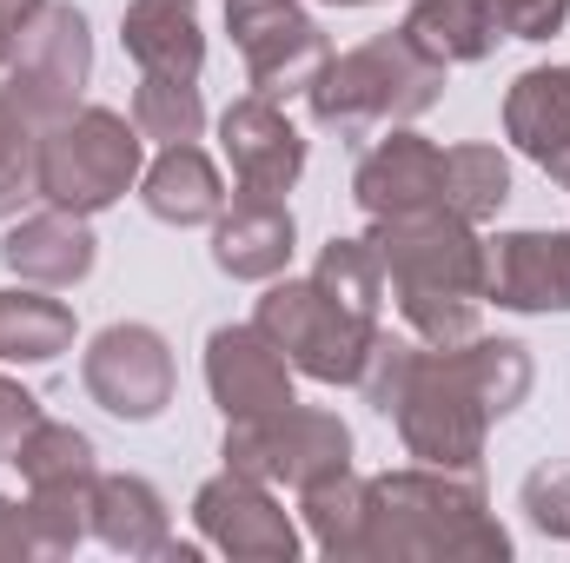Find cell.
Returning <instances> with one entry per match:
<instances>
[{
	"instance_id": "7402d4cb",
	"label": "cell",
	"mask_w": 570,
	"mask_h": 563,
	"mask_svg": "<svg viewBox=\"0 0 570 563\" xmlns=\"http://www.w3.org/2000/svg\"><path fill=\"white\" fill-rule=\"evenodd\" d=\"M405 40L431 53L438 67H464V60H484L504 40V27H498L491 0H412Z\"/></svg>"
},
{
	"instance_id": "ffe728a7",
	"label": "cell",
	"mask_w": 570,
	"mask_h": 563,
	"mask_svg": "<svg viewBox=\"0 0 570 563\" xmlns=\"http://www.w3.org/2000/svg\"><path fill=\"white\" fill-rule=\"evenodd\" d=\"M140 199L159 226H213L226 213V179L193 140L159 146V159L140 172Z\"/></svg>"
},
{
	"instance_id": "4dcf8cb0",
	"label": "cell",
	"mask_w": 570,
	"mask_h": 563,
	"mask_svg": "<svg viewBox=\"0 0 570 563\" xmlns=\"http://www.w3.org/2000/svg\"><path fill=\"white\" fill-rule=\"evenodd\" d=\"M419 352H425V338H405V332H385L379 325V338H372V352L358 365V392H365L372 412H385V418L399 412V398H405V385L419 372Z\"/></svg>"
},
{
	"instance_id": "ac0fdd59",
	"label": "cell",
	"mask_w": 570,
	"mask_h": 563,
	"mask_svg": "<svg viewBox=\"0 0 570 563\" xmlns=\"http://www.w3.org/2000/svg\"><path fill=\"white\" fill-rule=\"evenodd\" d=\"M504 134L524 159H538L558 186H570V67H531L504 93Z\"/></svg>"
},
{
	"instance_id": "4316f807",
	"label": "cell",
	"mask_w": 570,
	"mask_h": 563,
	"mask_svg": "<svg viewBox=\"0 0 570 563\" xmlns=\"http://www.w3.org/2000/svg\"><path fill=\"white\" fill-rule=\"evenodd\" d=\"M458 358H464V372H471V385H478L491 418H511L531 398V352L518 338H484L478 332V338L458 345Z\"/></svg>"
},
{
	"instance_id": "9a60e30c",
	"label": "cell",
	"mask_w": 570,
	"mask_h": 563,
	"mask_svg": "<svg viewBox=\"0 0 570 563\" xmlns=\"http://www.w3.org/2000/svg\"><path fill=\"white\" fill-rule=\"evenodd\" d=\"M484 298L504 312H570V233H504L484 246Z\"/></svg>"
},
{
	"instance_id": "30bf717a",
	"label": "cell",
	"mask_w": 570,
	"mask_h": 563,
	"mask_svg": "<svg viewBox=\"0 0 570 563\" xmlns=\"http://www.w3.org/2000/svg\"><path fill=\"white\" fill-rule=\"evenodd\" d=\"M193 524H199V537L219 557H239V563H292L298 557V524L285 517L273 484H259L246 471H219L213 484H199Z\"/></svg>"
},
{
	"instance_id": "ba28073f",
	"label": "cell",
	"mask_w": 570,
	"mask_h": 563,
	"mask_svg": "<svg viewBox=\"0 0 570 563\" xmlns=\"http://www.w3.org/2000/svg\"><path fill=\"white\" fill-rule=\"evenodd\" d=\"M94 80V33H87V13L67 7V0H47L20 40H13V60H7V100L33 120V127H53L80 107Z\"/></svg>"
},
{
	"instance_id": "f546056e",
	"label": "cell",
	"mask_w": 570,
	"mask_h": 563,
	"mask_svg": "<svg viewBox=\"0 0 570 563\" xmlns=\"http://www.w3.org/2000/svg\"><path fill=\"white\" fill-rule=\"evenodd\" d=\"M40 199V127L0 93V219Z\"/></svg>"
},
{
	"instance_id": "74e56055",
	"label": "cell",
	"mask_w": 570,
	"mask_h": 563,
	"mask_svg": "<svg viewBox=\"0 0 570 563\" xmlns=\"http://www.w3.org/2000/svg\"><path fill=\"white\" fill-rule=\"evenodd\" d=\"M325 7H372V0H325Z\"/></svg>"
},
{
	"instance_id": "836d02e7",
	"label": "cell",
	"mask_w": 570,
	"mask_h": 563,
	"mask_svg": "<svg viewBox=\"0 0 570 563\" xmlns=\"http://www.w3.org/2000/svg\"><path fill=\"white\" fill-rule=\"evenodd\" d=\"M491 13L511 40H551L570 20V0H491Z\"/></svg>"
},
{
	"instance_id": "277c9868",
	"label": "cell",
	"mask_w": 570,
	"mask_h": 563,
	"mask_svg": "<svg viewBox=\"0 0 570 563\" xmlns=\"http://www.w3.org/2000/svg\"><path fill=\"white\" fill-rule=\"evenodd\" d=\"M253 325L292 358V372H305L318 385H358V365L379 338L372 312L338 305L318 279H266Z\"/></svg>"
},
{
	"instance_id": "8fae6325",
	"label": "cell",
	"mask_w": 570,
	"mask_h": 563,
	"mask_svg": "<svg viewBox=\"0 0 570 563\" xmlns=\"http://www.w3.org/2000/svg\"><path fill=\"white\" fill-rule=\"evenodd\" d=\"M80 385L100 412L146 424L173 405V352L153 325H107L80 358Z\"/></svg>"
},
{
	"instance_id": "7c38bea8",
	"label": "cell",
	"mask_w": 570,
	"mask_h": 563,
	"mask_svg": "<svg viewBox=\"0 0 570 563\" xmlns=\"http://www.w3.org/2000/svg\"><path fill=\"white\" fill-rule=\"evenodd\" d=\"M206 392L233 418H266L292 405V358L259 325H219L206 338Z\"/></svg>"
},
{
	"instance_id": "2e32d148",
	"label": "cell",
	"mask_w": 570,
	"mask_h": 563,
	"mask_svg": "<svg viewBox=\"0 0 570 563\" xmlns=\"http://www.w3.org/2000/svg\"><path fill=\"white\" fill-rule=\"evenodd\" d=\"M292 246H298V226L285 199H266V192H233V206L213 219V266L226 279H279L292 266Z\"/></svg>"
},
{
	"instance_id": "5bb4252c",
	"label": "cell",
	"mask_w": 570,
	"mask_h": 563,
	"mask_svg": "<svg viewBox=\"0 0 570 563\" xmlns=\"http://www.w3.org/2000/svg\"><path fill=\"white\" fill-rule=\"evenodd\" d=\"M352 199H358L372 219H399V213L444 206V152H438L425 134H412V127H392L385 140L358 159Z\"/></svg>"
},
{
	"instance_id": "6da1fadb",
	"label": "cell",
	"mask_w": 570,
	"mask_h": 563,
	"mask_svg": "<svg viewBox=\"0 0 570 563\" xmlns=\"http://www.w3.org/2000/svg\"><path fill=\"white\" fill-rule=\"evenodd\" d=\"M365 557L379 563H504L511 537L484 504L478 471H385L365 484Z\"/></svg>"
},
{
	"instance_id": "484cf974",
	"label": "cell",
	"mask_w": 570,
	"mask_h": 563,
	"mask_svg": "<svg viewBox=\"0 0 570 563\" xmlns=\"http://www.w3.org/2000/svg\"><path fill=\"white\" fill-rule=\"evenodd\" d=\"M7 464L27 477V491H33V484H94V477H100V464H94V437L73 431V424H53V418L33 424Z\"/></svg>"
},
{
	"instance_id": "e575fe53",
	"label": "cell",
	"mask_w": 570,
	"mask_h": 563,
	"mask_svg": "<svg viewBox=\"0 0 570 563\" xmlns=\"http://www.w3.org/2000/svg\"><path fill=\"white\" fill-rule=\"evenodd\" d=\"M40 424V398L27 392V385H13V378H0V457H13L20 451V437Z\"/></svg>"
},
{
	"instance_id": "d6986e66",
	"label": "cell",
	"mask_w": 570,
	"mask_h": 563,
	"mask_svg": "<svg viewBox=\"0 0 570 563\" xmlns=\"http://www.w3.org/2000/svg\"><path fill=\"white\" fill-rule=\"evenodd\" d=\"M120 40L140 73L199 80L206 67V33H199V0H134L120 13Z\"/></svg>"
},
{
	"instance_id": "83f0119b",
	"label": "cell",
	"mask_w": 570,
	"mask_h": 563,
	"mask_svg": "<svg viewBox=\"0 0 570 563\" xmlns=\"http://www.w3.org/2000/svg\"><path fill=\"white\" fill-rule=\"evenodd\" d=\"M134 127H140L146 140H159V146L199 140V127H206V100H199L193 80L140 73V87H134Z\"/></svg>"
},
{
	"instance_id": "e0dca14e",
	"label": "cell",
	"mask_w": 570,
	"mask_h": 563,
	"mask_svg": "<svg viewBox=\"0 0 570 563\" xmlns=\"http://www.w3.org/2000/svg\"><path fill=\"white\" fill-rule=\"evenodd\" d=\"M94 259H100L94 226H87L80 213H60V206L20 219V226L0 239V266H7L13 279H27V285H47V292L80 285L87 273H94Z\"/></svg>"
},
{
	"instance_id": "5b68a950",
	"label": "cell",
	"mask_w": 570,
	"mask_h": 563,
	"mask_svg": "<svg viewBox=\"0 0 570 563\" xmlns=\"http://www.w3.org/2000/svg\"><path fill=\"white\" fill-rule=\"evenodd\" d=\"M399 437H405V451L419 457V464H438V471H478L484 464V431H491V412H484V398H478V385H471V372H464V358H458V345H425L419 352V372H412V385H405V398H399Z\"/></svg>"
},
{
	"instance_id": "d4e9b609",
	"label": "cell",
	"mask_w": 570,
	"mask_h": 563,
	"mask_svg": "<svg viewBox=\"0 0 570 563\" xmlns=\"http://www.w3.org/2000/svg\"><path fill=\"white\" fill-rule=\"evenodd\" d=\"M511 199V159L498 146L471 140V146H444V206L458 219H491Z\"/></svg>"
},
{
	"instance_id": "9c48e42d",
	"label": "cell",
	"mask_w": 570,
	"mask_h": 563,
	"mask_svg": "<svg viewBox=\"0 0 570 563\" xmlns=\"http://www.w3.org/2000/svg\"><path fill=\"white\" fill-rule=\"evenodd\" d=\"M226 27H233V47L246 60L253 93H266V100L305 93L318 80V67L332 60L318 20L298 0H226Z\"/></svg>"
},
{
	"instance_id": "4fadbf2b",
	"label": "cell",
	"mask_w": 570,
	"mask_h": 563,
	"mask_svg": "<svg viewBox=\"0 0 570 563\" xmlns=\"http://www.w3.org/2000/svg\"><path fill=\"white\" fill-rule=\"evenodd\" d=\"M219 146H226V166H233L239 192L285 199L305 172V140L279 113V100H266V93H246L219 113Z\"/></svg>"
},
{
	"instance_id": "8d00e7d4",
	"label": "cell",
	"mask_w": 570,
	"mask_h": 563,
	"mask_svg": "<svg viewBox=\"0 0 570 563\" xmlns=\"http://www.w3.org/2000/svg\"><path fill=\"white\" fill-rule=\"evenodd\" d=\"M47 0H0V20H13V27H27L33 13H40Z\"/></svg>"
},
{
	"instance_id": "8992f818",
	"label": "cell",
	"mask_w": 570,
	"mask_h": 563,
	"mask_svg": "<svg viewBox=\"0 0 570 563\" xmlns=\"http://www.w3.org/2000/svg\"><path fill=\"white\" fill-rule=\"evenodd\" d=\"M385 259V292H458V298H484V239L471 219H458L451 206L425 213H399V219H372L365 233Z\"/></svg>"
},
{
	"instance_id": "d590c367",
	"label": "cell",
	"mask_w": 570,
	"mask_h": 563,
	"mask_svg": "<svg viewBox=\"0 0 570 563\" xmlns=\"http://www.w3.org/2000/svg\"><path fill=\"white\" fill-rule=\"evenodd\" d=\"M40 557V537H33V517H27V504H13V497H0V563H27Z\"/></svg>"
},
{
	"instance_id": "52a82bcc",
	"label": "cell",
	"mask_w": 570,
	"mask_h": 563,
	"mask_svg": "<svg viewBox=\"0 0 570 563\" xmlns=\"http://www.w3.org/2000/svg\"><path fill=\"white\" fill-rule=\"evenodd\" d=\"M226 471H246L259 484H318L332 471L352 464V431L338 412H312V405H285V412H266V418H233L226 424V444H219Z\"/></svg>"
},
{
	"instance_id": "7a4b0ae2",
	"label": "cell",
	"mask_w": 570,
	"mask_h": 563,
	"mask_svg": "<svg viewBox=\"0 0 570 563\" xmlns=\"http://www.w3.org/2000/svg\"><path fill=\"white\" fill-rule=\"evenodd\" d=\"M438 93H444V67L431 53H419L405 40V27H399V33H379V40H365L352 53H332L318 67V80L305 87V107H312V120L325 134L365 140L379 127L419 120Z\"/></svg>"
},
{
	"instance_id": "1f68e13d",
	"label": "cell",
	"mask_w": 570,
	"mask_h": 563,
	"mask_svg": "<svg viewBox=\"0 0 570 563\" xmlns=\"http://www.w3.org/2000/svg\"><path fill=\"white\" fill-rule=\"evenodd\" d=\"M478 305H484V298H458V292H405V298H399L412 338H425L438 352L478 338Z\"/></svg>"
},
{
	"instance_id": "f1b7e54d",
	"label": "cell",
	"mask_w": 570,
	"mask_h": 563,
	"mask_svg": "<svg viewBox=\"0 0 570 563\" xmlns=\"http://www.w3.org/2000/svg\"><path fill=\"white\" fill-rule=\"evenodd\" d=\"M312 279L325 285L338 305H352V312H372V318H379V298H385V259H379V246H372V239H332V246L318 253Z\"/></svg>"
},
{
	"instance_id": "603a6c76",
	"label": "cell",
	"mask_w": 570,
	"mask_h": 563,
	"mask_svg": "<svg viewBox=\"0 0 570 563\" xmlns=\"http://www.w3.org/2000/svg\"><path fill=\"white\" fill-rule=\"evenodd\" d=\"M73 352V312L47 298V285H7L0 292V365H53Z\"/></svg>"
},
{
	"instance_id": "3957f363",
	"label": "cell",
	"mask_w": 570,
	"mask_h": 563,
	"mask_svg": "<svg viewBox=\"0 0 570 563\" xmlns=\"http://www.w3.org/2000/svg\"><path fill=\"white\" fill-rule=\"evenodd\" d=\"M146 172V134L114 107H73L67 120L40 127V199L60 213H107Z\"/></svg>"
},
{
	"instance_id": "d6a6232c",
	"label": "cell",
	"mask_w": 570,
	"mask_h": 563,
	"mask_svg": "<svg viewBox=\"0 0 570 563\" xmlns=\"http://www.w3.org/2000/svg\"><path fill=\"white\" fill-rule=\"evenodd\" d=\"M518 504H524L531 531H544V537H564V544H570V464H538V471L524 477Z\"/></svg>"
},
{
	"instance_id": "44dd1931",
	"label": "cell",
	"mask_w": 570,
	"mask_h": 563,
	"mask_svg": "<svg viewBox=\"0 0 570 563\" xmlns=\"http://www.w3.org/2000/svg\"><path fill=\"white\" fill-rule=\"evenodd\" d=\"M94 537L120 557H159L173 544V524H166V497L146 484V477H100L94 484Z\"/></svg>"
},
{
	"instance_id": "cb8c5ba5",
	"label": "cell",
	"mask_w": 570,
	"mask_h": 563,
	"mask_svg": "<svg viewBox=\"0 0 570 563\" xmlns=\"http://www.w3.org/2000/svg\"><path fill=\"white\" fill-rule=\"evenodd\" d=\"M365 484H372V477H358V471L345 464V471H332V477H318V484L298 491L305 531H312V544H318L325 557H338V563L365 557V517H372Z\"/></svg>"
}]
</instances>
